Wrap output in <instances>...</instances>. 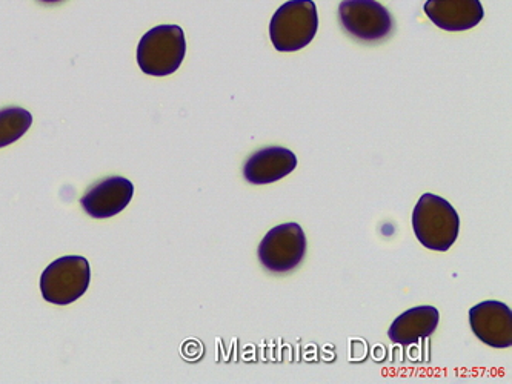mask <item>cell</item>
<instances>
[{
    "mask_svg": "<svg viewBox=\"0 0 512 384\" xmlns=\"http://www.w3.org/2000/svg\"><path fill=\"white\" fill-rule=\"evenodd\" d=\"M413 229L425 248L449 251L459 237L460 217L448 200L426 192L414 208Z\"/></svg>",
    "mask_w": 512,
    "mask_h": 384,
    "instance_id": "cell-1",
    "label": "cell"
},
{
    "mask_svg": "<svg viewBox=\"0 0 512 384\" xmlns=\"http://www.w3.org/2000/svg\"><path fill=\"white\" fill-rule=\"evenodd\" d=\"M317 30L319 14L313 0H288L271 19V42L280 53H296L313 42Z\"/></svg>",
    "mask_w": 512,
    "mask_h": 384,
    "instance_id": "cell-2",
    "label": "cell"
},
{
    "mask_svg": "<svg viewBox=\"0 0 512 384\" xmlns=\"http://www.w3.org/2000/svg\"><path fill=\"white\" fill-rule=\"evenodd\" d=\"M187 54V39L179 25H159L140 39L137 63L148 76L176 73Z\"/></svg>",
    "mask_w": 512,
    "mask_h": 384,
    "instance_id": "cell-3",
    "label": "cell"
},
{
    "mask_svg": "<svg viewBox=\"0 0 512 384\" xmlns=\"http://www.w3.org/2000/svg\"><path fill=\"white\" fill-rule=\"evenodd\" d=\"M91 282L90 263L80 255H65L51 263L40 277V291L53 305L65 306L79 300Z\"/></svg>",
    "mask_w": 512,
    "mask_h": 384,
    "instance_id": "cell-4",
    "label": "cell"
},
{
    "mask_svg": "<svg viewBox=\"0 0 512 384\" xmlns=\"http://www.w3.org/2000/svg\"><path fill=\"white\" fill-rule=\"evenodd\" d=\"M337 13L343 31L365 44L380 42L394 30L393 16L377 0H342Z\"/></svg>",
    "mask_w": 512,
    "mask_h": 384,
    "instance_id": "cell-5",
    "label": "cell"
},
{
    "mask_svg": "<svg viewBox=\"0 0 512 384\" xmlns=\"http://www.w3.org/2000/svg\"><path fill=\"white\" fill-rule=\"evenodd\" d=\"M306 254V236L299 223H283L268 231L259 246L263 268L274 274L294 271Z\"/></svg>",
    "mask_w": 512,
    "mask_h": 384,
    "instance_id": "cell-6",
    "label": "cell"
},
{
    "mask_svg": "<svg viewBox=\"0 0 512 384\" xmlns=\"http://www.w3.org/2000/svg\"><path fill=\"white\" fill-rule=\"evenodd\" d=\"M469 325L474 335L494 349H508L512 345V312L505 303L488 300L469 311Z\"/></svg>",
    "mask_w": 512,
    "mask_h": 384,
    "instance_id": "cell-7",
    "label": "cell"
},
{
    "mask_svg": "<svg viewBox=\"0 0 512 384\" xmlns=\"http://www.w3.org/2000/svg\"><path fill=\"white\" fill-rule=\"evenodd\" d=\"M134 185L125 177H107L88 189L80 203L93 219H110L130 205Z\"/></svg>",
    "mask_w": 512,
    "mask_h": 384,
    "instance_id": "cell-8",
    "label": "cell"
},
{
    "mask_svg": "<svg viewBox=\"0 0 512 384\" xmlns=\"http://www.w3.org/2000/svg\"><path fill=\"white\" fill-rule=\"evenodd\" d=\"M426 16L440 30L468 31L485 17L480 0H426Z\"/></svg>",
    "mask_w": 512,
    "mask_h": 384,
    "instance_id": "cell-9",
    "label": "cell"
},
{
    "mask_svg": "<svg viewBox=\"0 0 512 384\" xmlns=\"http://www.w3.org/2000/svg\"><path fill=\"white\" fill-rule=\"evenodd\" d=\"M297 166V157L290 149L270 146L256 151L243 166V176L253 185H270L290 176Z\"/></svg>",
    "mask_w": 512,
    "mask_h": 384,
    "instance_id": "cell-10",
    "label": "cell"
},
{
    "mask_svg": "<svg viewBox=\"0 0 512 384\" xmlns=\"http://www.w3.org/2000/svg\"><path fill=\"white\" fill-rule=\"evenodd\" d=\"M439 311L434 306H417L408 309L394 320L389 328V340L397 345L408 346L433 335L439 326Z\"/></svg>",
    "mask_w": 512,
    "mask_h": 384,
    "instance_id": "cell-11",
    "label": "cell"
},
{
    "mask_svg": "<svg viewBox=\"0 0 512 384\" xmlns=\"http://www.w3.org/2000/svg\"><path fill=\"white\" fill-rule=\"evenodd\" d=\"M33 116L19 106H7L0 110V148L19 140L31 128Z\"/></svg>",
    "mask_w": 512,
    "mask_h": 384,
    "instance_id": "cell-12",
    "label": "cell"
},
{
    "mask_svg": "<svg viewBox=\"0 0 512 384\" xmlns=\"http://www.w3.org/2000/svg\"><path fill=\"white\" fill-rule=\"evenodd\" d=\"M39 2H42V4L53 5L60 4V2H64V0H39Z\"/></svg>",
    "mask_w": 512,
    "mask_h": 384,
    "instance_id": "cell-13",
    "label": "cell"
}]
</instances>
